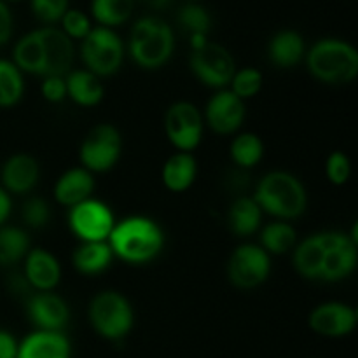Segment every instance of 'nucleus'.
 Returning a JSON list of instances; mask_svg holds the SVG:
<instances>
[{"mask_svg":"<svg viewBox=\"0 0 358 358\" xmlns=\"http://www.w3.org/2000/svg\"><path fill=\"white\" fill-rule=\"evenodd\" d=\"M164 234L154 220L147 217H128L115 224L108 236L112 254L131 264L149 262L163 250Z\"/></svg>","mask_w":358,"mask_h":358,"instance_id":"obj_1","label":"nucleus"},{"mask_svg":"<svg viewBox=\"0 0 358 358\" xmlns=\"http://www.w3.org/2000/svg\"><path fill=\"white\" fill-rule=\"evenodd\" d=\"M254 201L280 219H296L306 210V191L294 175L271 171L257 185Z\"/></svg>","mask_w":358,"mask_h":358,"instance_id":"obj_2","label":"nucleus"},{"mask_svg":"<svg viewBox=\"0 0 358 358\" xmlns=\"http://www.w3.org/2000/svg\"><path fill=\"white\" fill-rule=\"evenodd\" d=\"M308 69L322 83L348 84L358 76V52L348 42L325 38L311 48Z\"/></svg>","mask_w":358,"mask_h":358,"instance_id":"obj_3","label":"nucleus"},{"mask_svg":"<svg viewBox=\"0 0 358 358\" xmlns=\"http://www.w3.org/2000/svg\"><path fill=\"white\" fill-rule=\"evenodd\" d=\"M173 30L157 17H142L135 23L129 37V52L142 69H159L173 52Z\"/></svg>","mask_w":358,"mask_h":358,"instance_id":"obj_4","label":"nucleus"},{"mask_svg":"<svg viewBox=\"0 0 358 358\" xmlns=\"http://www.w3.org/2000/svg\"><path fill=\"white\" fill-rule=\"evenodd\" d=\"M90 320L98 334L115 341L131 331L133 308L124 296L114 290H105L91 301Z\"/></svg>","mask_w":358,"mask_h":358,"instance_id":"obj_5","label":"nucleus"},{"mask_svg":"<svg viewBox=\"0 0 358 358\" xmlns=\"http://www.w3.org/2000/svg\"><path fill=\"white\" fill-rule=\"evenodd\" d=\"M80 52L90 72L96 77L112 76L122 63V42L110 28H91L83 38Z\"/></svg>","mask_w":358,"mask_h":358,"instance_id":"obj_6","label":"nucleus"},{"mask_svg":"<svg viewBox=\"0 0 358 358\" xmlns=\"http://www.w3.org/2000/svg\"><path fill=\"white\" fill-rule=\"evenodd\" d=\"M122 140L121 133L112 124H98L91 129L80 145V161L87 171L103 173L121 157Z\"/></svg>","mask_w":358,"mask_h":358,"instance_id":"obj_7","label":"nucleus"},{"mask_svg":"<svg viewBox=\"0 0 358 358\" xmlns=\"http://www.w3.org/2000/svg\"><path fill=\"white\" fill-rule=\"evenodd\" d=\"M191 69L203 84L210 87H224L231 84L236 65L226 48L206 41L201 48L192 49Z\"/></svg>","mask_w":358,"mask_h":358,"instance_id":"obj_8","label":"nucleus"},{"mask_svg":"<svg viewBox=\"0 0 358 358\" xmlns=\"http://www.w3.org/2000/svg\"><path fill=\"white\" fill-rule=\"evenodd\" d=\"M164 131L180 152H191L203 136V115L189 101H178L166 110Z\"/></svg>","mask_w":358,"mask_h":358,"instance_id":"obj_9","label":"nucleus"},{"mask_svg":"<svg viewBox=\"0 0 358 358\" xmlns=\"http://www.w3.org/2000/svg\"><path fill=\"white\" fill-rule=\"evenodd\" d=\"M70 227L83 241H107L114 229V215L105 203L86 199L70 208Z\"/></svg>","mask_w":358,"mask_h":358,"instance_id":"obj_10","label":"nucleus"},{"mask_svg":"<svg viewBox=\"0 0 358 358\" xmlns=\"http://www.w3.org/2000/svg\"><path fill=\"white\" fill-rule=\"evenodd\" d=\"M271 261L264 248L257 245H241L233 252L227 264L229 280L240 289H254L268 280Z\"/></svg>","mask_w":358,"mask_h":358,"instance_id":"obj_11","label":"nucleus"},{"mask_svg":"<svg viewBox=\"0 0 358 358\" xmlns=\"http://www.w3.org/2000/svg\"><path fill=\"white\" fill-rule=\"evenodd\" d=\"M38 49H41V62L44 77H63L70 70L73 62L72 38L66 37L63 30L45 27L35 30Z\"/></svg>","mask_w":358,"mask_h":358,"instance_id":"obj_12","label":"nucleus"},{"mask_svg":"<svg viewBox=\"0 0 358 358\" xmlns=\"http://www.w3.org/2000/svg\"><path fill=\"white\" fill-rule=\"evenodd\" d=\"M324 234V261L320 268V280L338 282L352 275L357 266L358 243L350 234L322 233Z\"/></svg>","mask_w":358,"mask_h":358,"instance_id":"obj_13","label":"nucleus"},{"mask_svg":"<svg viewBox=\"0 0 358 358\" xmlns=\"http://www.w3.org/2000/svg\"><path fill=\"white\" fill-rule=\"evenodd\" d=\"M206 122L220 135H231L245 121V103L233 91H219L206 105Z\"/></svg>","mask_w":358,"mask_h":358,"instance_id":"obj_14","label":"nucleus"},{"mask_svg":"<svg viewBox=\"0 0 358 358\" xmlns=\"http://www.w3.org/2000/svg\"><path fill=\"white\" fill-rule=\"evenodd\" d=\"M310 327L325 338H343L357 327V311L343 303H325L310 315Z\"/></svg>","mask_w":358,"mask_h":358,"instance_id":"obj_15","label":"nucleus"},{"mask_svg":"<svg viewBox=\"0 0 358 358\" xmlns=\"http://www.w3.org/2000/svg\"><path fill=\"white\" fill-rule=\"evenodd\" d=\"M28 317L41 331H62L69 322V306L59 296L41 292L28 303Z\"/></svg>","mask_w":358,"mask_h":358,"instance_id":"obj_16","label":"nucleus"},{"mask_svg":"<svg viewBox=\"0 0 358 358\" xmlns=\"http://www.w3.org/2000/svg\"><path fill=\"white\" fill-rule=\"evenodd\" d=\"M59 278H62V268L55 255L44 248H34L28 252L27 264H24V280L28 285L48 292L58 285Z\"/></svg>","mask_w":358,"mask_h":358,"instance_id":"obj_17","label":"nucleus"},{"mask_svg":"<svg viewBox=\"0 0 358 358\" xmlns=\"http://www.w3.org/2000/svg\"><path fill=\"white\" fill-rule=\"evenodd\" d=\"M17 358H70V343L62 331H37L17 346Z\"/></svg>","mask_w":358,"mask_h":358,"instance_id":"obj_18","label":"nucleus"},{"mask_svg":"<svg viewBox=\"0 0 358 358\" xmlns=\"http://www.w3.org/2000/svg\"><path fill=\"white\" fill-rule=\"evenodd\" d=\"M38 182V163L28 154L9 157L2 168L3 189L14 194L31 191Z\"/></svg>","mask_w":358,"mask_h":358,"instance_id":"obj_19","label":"nucleus"},{"mask_svg":"<svg viewBox=\"0 0 358 358\" xmlns=\"http://www.w3.org/2000/svg\"><path fill=\"white\" fill-rule=\"evenodd\" d=\"M94 189V178L86 168H73L65 171L55 185V198L63 206H76L90 199Z\"/></svg>","mask_w":358,"mask_h":358,"instance_id":"obj_20","label":"nucleus"},{"mask_svg":"<svg viewBox=\"0 0 358 358\" xmlns=\"http://www.w3.org/2000/svg\"><path fill=\"white\" fill-rule=\"evenodd\" d=\"M66 94L80 107H93L103 98V84L90 70H76L65 79Z\"/></svg>","mask_w":358,"mask_h":358,"instance_id":"obj_21","label":"nucleus"},{"mask_svg":"<svg viewBox=\"0 0 358 358\" xmlns=\"http://www.w3.org/2000/svg\"><path fill=\"white\" fill-rule=\"evenodd\" d=\"M196 171L198 166L191 152H177L164 163L163 184L171 192H184L194 182Z\"/></svg>","mask_w":358,"mask_h":358,"instance_id":"obj_22","label":"nucleus"},{"mask_svg":"<svg viewBox=\"0 0 358 358\" xmlns=\"http://www.w3.org/2000/svg\"><path fill=\"white\" fill-rule=\"evenodd\" d=\"M269 58L275 65L282 69L296 66L304 56V41L297 31L283 30L278 31L269 42Z\"/></svg>","mask_w":358,"mask_h":358,"instance_id":"obj_23","label":"nucleus"},{"mask_svg":"<svg viewBox=\"0 0 358 358\" xmlns=\"http://www.w3.org/2000/svg\"><path fill=\"white\" fill-rule=\"evenodd\" d=\"M112 257L114 254L107 241H84L73 252V266L84 275H96L110 266Z\"/></svg>","mask_w":358,"mask_h":358,"instance_id":"obj_24","label":"nucleus"},{"mask_svg":"<svg viewBox=\"0 0 358 358\" xmlns=\"http://www.w3.org/2000/svg\"><path fill=\"white\" fill-rule=\"evenodd\" d=\"M324 234H313L306 238L303 243L297 247L294 254V264L299 275L308 280L320 278L322 261H324Z\"/></svg>","mask_w":358,"mask_h":358,"instance_id":"obj_25","label":"nucleus"},{"mask_svg":"<svg viewBox=\"0 0 358 358\" xmlns=\"http://www.w3.org/2000/svg\"><path fill=\"white\" fill-rule=\"evenodd\" d=\"M262 210L254 198H240L233 203L229 212V222L238 236L254 234L261 226Z\"/></svg>","mask_w":358,"mask_h":358,"instance_id":"obj_26","label":"nucleus"},{"mask_svg":"<svg viewBox=\"0 0 358 358\" xmlns=\"http://www.w3.org/2000/svg\"><path fill=\"white\" fill-rule=\"evenodd\" d=\"M30 252V238L17 227L0 229V266H9L27 257Z\"/></svg>","mask_w":358,"mask_h":358,"instance_id":"obj_27","label":"nucleus"},{"mask_svg":"<svg viewBox=\"0 0 358 358\" xmlns=\"http://www.w3.org/2000/svg\"><path fill=\"white\" fill-rule=\"evenodd\" d=\"M135 0H93L91 13L94 20L105 28L124 23L133 13Z\"/></svg>","mask_w":358,"mask_h":358,"instance_id":"obj_28","label":"nucleus"},{"mask_svg":"<svg viewBox=\"0 0 358 358\" xmlns=\"http://www.w3.org/2000/svg\"><path fill=\"white\" fill-rule=\"evenodd\" d=\"M23 91L21 70L13 62L0 59V107H14L23 98Z\"/></svg>","mask_w":358,"mask_h":358,"instance_id":"obj_29","label":"nucleus"},{"mask_svg":"<svg viewBox=\"0 0 358 358\" xmlns=\"http://www.w3.org/2000/svg\"><path fill=\"white\" fill-rule=\"evenodd\" d=\"M264 145L262 140L254 133H243L231 143V157L241 168H252L262 159Z\"/></svg>","mask_w":358,"mask_h":358,"instance_id":"obj_30","label":"nucleus"},{"mask_svg":"<svg viewBox=\"0 0 358 358\" xmlns=\"http://www.w3.org/2000/svg\"><path fill=\"white\" fill-rule=\"evenodd\" d=\"M261 241L262 248L269 254H287L296 243V231L285 222H273L262 229Z\"/></svg>","mask_w":358,"mask_h":358,"instance_id":"obj_31","label":"nucleus"},{"mask_svg":"<svg viewBox=\"0 0 358 358\" xmlns=\"http://www.w3.org/2000/svg\"><path fill=\"white\" fill-rule=\"evenodd\" d=\"M178 23L185 31H189L191 37H206L212 27V17L205 7L198 3H187L178 13Z\"/></svg>","mask_w":358,"mask_h":358,"instance_id":"obj_32","label":"nucleus"},{"mask_svg":"<svg viewBox=\"0 0 358 358\" xmlns=\"http://www.w3.org/2000/svg\"><path fill=\"white\" fill-rule=\"evenodd\" d=\"M233 93L240 100H248L254 98L262 87V73L255 69H243L233 76Z\"/></svg>","mask_w":358,"mask_h":358,"instance_id":"obj_33","label":"nucleus"},{"mask_svg":"<svg viewBox=\"0 0 358 358\" xmlns=\"http://www.w3.org/2000/svg\"><path fill=\"white\" fill-rule=\"evenodd\" d=\"M31 10L42 23H56L69 10V0H31Z\"/></svg>","mask_w":358,"mask_h":358,"instance_id":"obj_34","label":"nucleus"},{"mask_svg":"<svg viewBox=\"0 0 358 358\" xmlns=\"http://www.w3.org/2000/svg\"><path fill=\"white\" fill-rule=\"evenodd\" d=\"M63 34L69 38H84L91 31V21L83 10L69 9L62 17Z\"/></svg>","mask_w":358,"mask_h":358,"instance_id":"obj_35","label":"nucleus"},{"mask_svg":"<svg viewBox=\"0 0 358 358\" xmlns=\"http://www.w3.org/2000/svg\"><path fill=\"white\" fill-rule=\"evenodd\" d=\"M325 173L327 178L334 185H343L348 182L350 173H352V164L346 154L343 152H332L327 157V163H325Z\"/></svg>","mask_w":358,"mask_h":358,"instance_id":"obj_36","label":"nucleus"},{"mask_svg":"<svg viewBox=\"0 0 358 358\" xmlns=\"http://www.w3.org/2000/svg\"><path fill=\"white\" fill-rule=\"evenodd\" d=\"M21 215H23L27 226L44 227L49 222L51 210H49V205L42 198H31L24 203Z\"/></svg>","mask_w":358,"mask_h":358,"instance_id":"obj_37","label":"nucleus"},{"mask_svg":"<svg viewBox=\"0 0 358 358\" xmlns=\"http://www.w3.org/2000/svg\"><path fill=\"white\" fill-rule=\"evenodd\" d=\"M42 96L51 103H59L66 96V84L63 77H45L42 83Z\"/></svg>","mask_w":358,"mask_h":358,"instance_id":"obj_38","label":"nucleus"},{"mask_svg":"<svg viewBox=\"0 0 358 358\" xmlns=\"http://www.w3.org/2000/svg\"><path fill=\"white\" fill-rule=\"evenodd\" d=\"M13 34V14L3 0H0V45L6 44Z\"/></svg>","mask_w":358,"mask_h":358,"instance_id":"obj_39","label":"nucleus"},{"mask_svg":"<svg viewBox=\"0 0 358 358\" xmlns=\"http://www.w3.org/2000/svg\"><path fill=\"white\" fill-rule=\"evenodd\" d=\"M17 343L7 331H0V358H17Z\"/></svg>","mask_w":358,"mask_h":358,"instance_id":"obj_40","label":"nucleus"},{"mask_svg":"<svg viewBox=\"0 0 358 358\" xmlns=\"http://www.w3.org/2000/svg\"><path fill=\"white\" fill-rule=\"evenodd\" d=\"M10 213V198L6 189L0 187V226L7 220Z\"/></svg>","mask_w":358,"mask_h":358,"instance_id":"obj_41","label":"nucleus"},{"mask_svg":"<svg viewBox=\"0 0 358 358\" xmlns=\"http://www.w3.org/2000/svg\"><path fill=\"white\" fill-rule=\"evenodd\" d=\"M140 2H143L145 6L152 7V9H161V7H166L168 3H170V0H140Z\"/></svg>","mask_w":358,"mask_h":358,"instance_id":"obj_42","label":"nucleus"},{"mask_svg":"<svg viewBox=\"0 0 358 358\" xmlns=\"http://www.w3.org/2000/svg\"><path fill=\"white\" fill-rule=\"evenodd\" d=\"M10 2H14V0H10Z\"/></svg>","mask_w":358,"mask_h":358,"instance_id":"obj_43","label":"nucleus"}]
</instances>
